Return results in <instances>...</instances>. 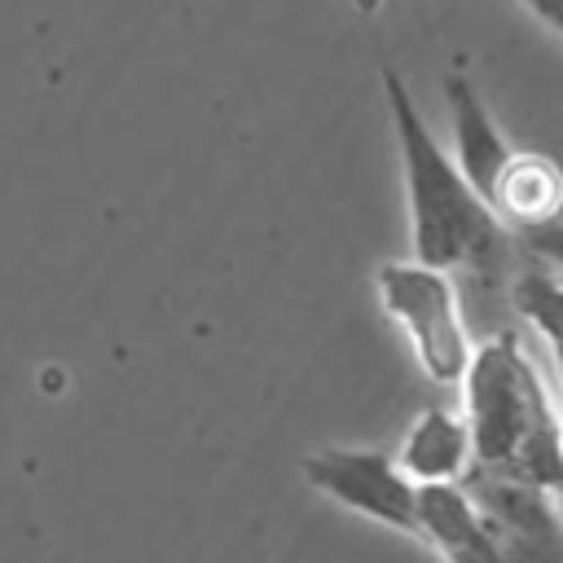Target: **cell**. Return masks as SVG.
Segmentation results:
<instances>
[{
  "label": "cell",
  "instance_id": "1",
  "mask_svg": "<svg viewBox=\"0 0 563 563\" xmlns=\"http://www.w3.org/2000/svg\"><path fill=\"white\" fill-rule=\"evenodd\" d=\"M383 101L400 154L405 216H409V260L444 268V273H479L493 277L506 260L510 229L497 220L488 198L462 176L457 158L431 136L409 84L400 70L383 66Z\"/></svg>",
  "mask_w": 563,
  "mask_h": 563
},
{
  "label": "cell",
  "instance_id": "2",
  "mask_svg": "<svg viewBox=\"0 0 563 563\" xmlns=\"http://www.w3.org/2000/svg\"><path fill=\"white\" fill-rule=\"evenodd\" d=\"M462 418L484 475L532 488H563V409L515 334L475 343L462 374Z\"/></svg>",
  "mask_w": 563,
  "mask_h": 563
},
{
  "label": "cell",
  "instance_id": "3",
  "mask_svg": "<svg viewBox=\"0 0 563 563\" xmlns=\"http://www.w3.org/2000/svg\"><path fill=\"white\" fill-rule=\"evenodd\" d=\"M374 290H378L383 312L409 339L418 369L440 387H457L471 365L475 343L462 321L453 273L418 264V260H387L374 268Z\"/></svg>",
  "mask_w": 563,
  "mask_h": 563
},
{
  "label": "cell",
  "instance_id": "4",
  "mask_svg": "<svg viewBox=\"0 0 563 563\" xmlns=\"http://www.w3.org/2000/svg\"><path fill=\"white\" fill-rule=\"evenodd\" d=\"M299 475L325 501L418 537V484L383 449H317L299 462Z\"/></svg>",
  "mask_w": 563,
  "mask_h": 563
},
{
  "label": "cell",
  "instance_id": "5",
  "mask_svg": "<svg viewBox=\"0 0 563 563\" xmlns=\"http://www.w3.org/2000/svg\"><path fill=\"white\" fill-rule=\"evenodd\" d=\"M462 484L475 493L506 563H563V510L550 488L484 471H471Z\"/></svg>",
  "mask_w": 563,
  "mask_h": 563
},
{
  "label": "cell",
  "instance_id": "6",
  "mask_svg": "<svg viewBox=\"0 0 563 563\" xmlns=\"http://www.w3.org/2000/svg\"><path fill=\"white\" fill-rule=\"evenodd\" d=\"M418 541H427L444 563H506L475 493L462 479L418 484Z\"/></svg>",
  "mask_w": 563,
  "mask_h": 563
},
{
  "label": "cell",
  "instance_id": "7",
  "mask_svg": "<svg viewBox=\"0 0 563 563\" xmlns=\"http://www.w3.org/2000/svg\"><path fill=\"white\" fill-rule=\"evenodd\" d=\"M444 101H449V119H453V158L462 167V176L484 194L493 198V185L497 176L506 172L515 145L506 141V132L497 128L493 110L484 106L479 88L462 75V70H449L444 75ZM493 207V202H488Z\"/></svg>",
  "mask_w": 563,
  "mask_h": 563
},
{
  "label": "cell",
  "instance_id": "8",
  "mask_svg": "<svg viewBox=\"0 0 563 563\" xmlns=\"http://www.w3.org/2000/svg\"><path fill=\"white\" fill-rule=\"evenodd\" d=\"M493 211L510 233H541L563 220V167L550 154L515 150L493 185Z\"/></svg>",
  "mask_w": 563,
  "mask_h": 563
},
{
  "label": "cell",
  "instance_id": "9",
  "mask_svg": "<svg viewBox=\"0 0 563 563\" xmlns=\"http://www.w3.org/2000/svg\"><path fill=\"white\" fill-rule=\"evenodd\" d=\"M400 471L413 484H457L471 475L475 466V449H471V431L462 413H449L440 405H427L413 413L409 431L400 435L396 449Z\"/></svg>",
  "mask_w": 563,
  "mask_h": 563
},
{
  "label": "cell",
  "instance_id": "10",
  "mask_svg": "<svg viewBox=\"0 0 563 563\" xmlns=\"http://www.w3.org/2000/svg\"><path fill=\"white\" fill-rule=\"evenodd\" d=\"M528 246L563 277V229H559V224H554V229H541V233H528Z\"/></svg>",
  "mask_w": 563,
  "mask_h": 563
},
{
  "label": "cell",
  "instance_id": "11",
  "mask_svg": "<svg viewBox=\"0 0 563 563\" xmlns=\"http://www.w3.org/2000/svg\"><path fill=\"white\" fill-rule=\"evenodd\" d=\"M541 26H550L554 35H563V0H519Z\"/></svg>",
  "mask_w": 563,
  "mask_h": 563
},
{
  "label": "cell",
  "instance_id": "12",
  "mask_svg": "<svg viewBox=\"0 0 563 563\" xmlns=\"http://www.w3.org/2000/svg\"><path fill=\"white\" fill-rule=\"evenodd\" d=\"M554 497H559V510H563V488H559V493H554Z\"/></svg>",
  "mask_w": 563,
  "mask_h": 563
},
{
  "label": "cell",
  "instance_id": "13",
  "mask_svg": "<svg viewBox=\"0 0 563 563\" xmlns=\"http://www.w3.org/2000/svg\"><path fill=\"white\" fill-rule=\"evenodd\" d=\"M559 409H563V405H559Z\"/></svg>",
  "mask_w": 563,
  "mask_h": 563
}]
</instances>
